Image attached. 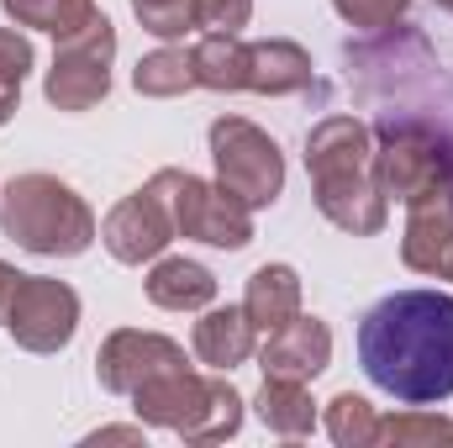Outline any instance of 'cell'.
Wrapping results in <instances>:
<instances>
[{"label": "cell", "mask_w": 453, "mask_h": 448, "mask_svg": "<svg viewBox=\"0 0 453 448\" xmlns=\"http://www.w3.org/2000/svg\"><path fill=\"white\" fill-rule=\"evenodd\" d=\"M111 58H116V27L106 16H96L90 27H80L74 37H58L53 69H48V101L58 112H90L106 101L111 90Z\"/></svg>", "instance_id": "obj_8"}, {"label": "cell", "mask_w": 453, "mask_h": 448, "mask_svg": "<svg viewBox=\"0 0 453 448\" xmlns=\"http://www.w3.org/2000/svg\"><path fill=\"white\" fill-rule=\"evenodd\" d=\"M132 11H137V21H142L153 37H164V42H174V37H185V32L201 27L196 0H132Z\"/></svg>", "instance_id": "obj_24"}, {"label": "cell", "mask_w": 453, "mask_h": 448, "mask_svg": "<svg viewBox=\"0 0 453 448\" xmlns=\"http://www.w3.org/2000/svg\"><path fill=\"white\" fill-rule=\"evenodd\" d=\"M132 85H137L142 96H158V101L185 96V90L196 85V58H190L185 48H158V53H148V58L137 64Z\"/></svg>", "instance_id": "obj_21"}, {"label": "cell", "mask_w": 453, "mask_h": 448, "mask_svg": "<svg viewBox=\"0 0 453 448\" xmlns=\"http://www.w3.org/2000/svg\"><path fill=\"white\" fill-rule=\"evenodd\" d=\"M364 375L406 401L433 406L453 396V296L443 290H395L358 322Z\"/></svg>", "instance_id": "obj_1"}, {"label": "cell", "mask_w": 453, "mask_h": 448, "mask_svg": "<svg viewBox=\"0 0 453 448\" xmlns=\"http://www.w3.org/2000/svg\"><path fill=\"white\" fill-rule=\"evenodd\" d=\"M374 185L385 201H406V206L453 190V143L443 137V127L422 116H385L374 148Z\"/></svg>", "instance_id": "obj_5"}, {"label": "cell", "mask_w": 453, "mask_h": 448, "mask_svg": "<svg viewBox=\"0 0 453 448\" xmlns=\"http://www.w3.org/2000/svg\"><path fill=\"white\" fill-rule=\"evenodd\" d=\"M132 406H137V417H148V422H158L180 438H201V444L206 438H232L237 422H242V396L226 380L196 375L190 364L164 369L148 385H137Z\"/></svg>", "instance_id": "obj_4"}, {"label": "cell", "mask_w": 453, "mask_h": 448, "mask_svg": "<svg viewBox=\"0 0 453 448\" xmlns=\"http://www.w3.org/2000/svg\"><path fill=\"white\" fill-rule=\"evenodd\" d=\"M211 158H217V185L232 190L248 212L274 206L285 190V158L269 132H258L242 116H217L211 121Z\"/></svg>", "instance_id": "obj_6"}, {"label": "cell", "mask_w": 453, "mask_h": 448, "mask_svg": "<svg viewBox=\"0 0 453 448\" xmlns=\"http://www.w3.org/2000/svg\"><path fill=\"white\" fill-rule=\"evenodd\" d=\"M327 433H333V444H374V433H380V417H374V412H369V401H364V396H353V390H348V396H338V401H333V406H327Z\"/></svg>", "instance_id": "obj_23"}, {"label": "cell", "mask_w": 453, "mask_h": 448, "mask_svg": "<svg viewBox=\"0 0 453 448\" xmlns=\"http://www.w3.org/2000/svg\"><path fill=\"white\" fill-rule=\"evenodd\" d=\"M190 58H196V85L206 90H242L248 80V42L237 32H206L190 48Z\"/></svg>", "instance_id": "obj_18"}, {"label": "cell", "mask_w": 453, "mask_h": 448, "mask_svg": "<svg viewBox=\"0 0 453 448\" xmlns=\"http://www.w3.org/2000/svg\"><path fill=\"white\" fill-rule=\"evenodd\" d=\"M242 312H248V322H253L258 333H274V328H285L290 317H301V280H296V269H290V264H264V269H253L248 296H242Z\"/></svg>", "instance_id": "obj_16"}, {"label": "cell", "mask_w": 453, "mask_h": 448, "mask_svg": "<svg viewBox=\"0 0 453 448\" xmlns=\"http://www.w3.org/2000/svg\"><path fill=\"white\" fill-rule=\"evenodd\" d=\"M153 185L169 201L174 232H185L196 243H211V248H248L253 243V212L232 190L206 185V180H196L185 169H158Z\"/></svg>", "instance_id": "obj_7"}, {"label": "cell", "mask_w": 453, "mask_h": 448, "mask_svg": "<svg viewBox=\"0 0 453 448\" xmlns=\"http://www.w3.org/2000/svg\"><path fill=\"white\" fill-rule=\"evenodd\" d=\"M264 375L269 380H317L322 369H327V359H333V333H327V322H317V317H290L285 328H274L269 343H264Z\"/></svg>", "instance_id": "obj_12"}, {"label": "cell", "mask_w": 453, "mask_h": 448, "mask_svg": "<svg viewBox=\"0 0 453 448\" xmlns=\"http://www.w3.org/2000/svg\"><path fill=\"white\" fill-rule=\"evenodd\" d=\"M5 328L32 353H58L74 337V328H80V296L64 280L21 274V285L11 296V312H5Z\"/></svg>", "instance_id": "obj_9"}, {"label": "cell", "mask_w": 453, "mask_h": 448, "mask_svg": "<svg viewBox=\"0 0 453 448\" xmlns=\"http://www.w3.org/2000/svg\"><path fill=\"white\" fill-rule=\"evenodd\" d=\"M0 5L16 27H42L53 37H74L80 27H90L101 16L96 0H0Z\"/></svg>", "instance_id": "obj_20"}, {"label": "cell", "mask_w": 453, "mask_h": 448, "mask_svg": "<svg viewBox=\"0 0 453 448\" xmlns=\"http://www.w3.org/2000/svg\"><path fill=\"white\" fill-rule=\"evenodd\" d=\"M253 333H258V328L248 322L242 306L206 312V317L196 322V359L211 364V369H232V364H242V359L253 353Z\"/></svg>", "instance_id": "obj_17"}, {"label": "cell", "mask_w": 453, "mask_h": 448, "mask_svg": "<svg viewBox=\"0 0 453 448\" xmlns=\"http://www.w3.org/2000/svg\"><path fill=\"white\" fill-rule=\"evenodd\" d=\"M438 5H443V11H453V0H438Z\"/></svg>", "instance_id": "obj_29"}, {"label": "cell", "mask_w": 453, "mask_h": 448, "mask_svg": "<svg viewBox=\"0 0 453 448\" xmlns=\"http://www.w3.org/2000/svg\"><path fill=\"white\" fill-rule=\"evenodd\" d=\"M174 237V217H169V201L158 196V185L148 180V190L127 196L121 206H111V217L101 222V243L111 248V259L121 264H142V259H158Z\"/></svg>", "instance_id": "obj_10"}, {"label": "cell", "mask_w": 453, "mask_h": 448, "mask_svg": "<svg viewBox=\"0 0 453 448\" xmlns=\"http://www.w3.org/2000/svg\"><path fill=\"white\" fill-rule=\"evenodd\" d=\"M27 69H32V42L16 27H0V127L16 112V96H21Z\"/></svg>", "instance_id": "obj_22"}, {"label": "cell", "mask_w": 453, "mask_h": 448, "mask_svg": "<svg viewBox=\"0 0 453 448\" xmlns=\"http://www.w3.org/2000/svg\"><path fill=\"white\" fill-rule=\"evenodd\" d=\"M196 16L206 32H242L253 16V0H196Z\"/></svg>", "instance_id": "obj_26"}, {"label": "cell", "mask_w": 453, "mask_h": 448, "mask_svg": "<svg viewBox=\"0 0 453 448\" xmlns=\"http://www.w3.org/2000/svg\"><path fill=\"white\" fill-rule=\"evenodd\" d=\"M0 227H5V237H16V248L48 253V259H74L96 243L90 206L53 174L11 180L0 196Z\"/></svg>", "instance_id": "obj_3"}, {"label": "cell", "mask_w": 453, "mask_h": 448, "mask_svg": "<svg viewBox=\"0 0 453 448\" xmlns=\"http://www.w3.org/2000/svg\"><path fill=\"white\" fill-rule=\"evenodd\" d=\"M401 259L422 274L453 280V190H438L411 206V222L401 237Z\"/></svg>", "instance_id": "obj_13"}, {"label": "cell", "mask_w": 453, "mask_h": 448, "mask_svg": "<svg viewBox=\"0 0 453 448\" xmlns=\"http://www.w3.org/2000/svg\"><path fill=\"white\" fill-rule=\"evenodd\" d=\"M306 174L317 185L322 217L353 237H369L385 227L390 201L374 185V143L369 127L353 116H327L306 132Z\"/></svg>", "instance_id": "obj_2"}, {"label": "cell", "mask_w": 453, "mask_h": 448, "mask_svg": "<svg viewBox=\"0 0 453 448\" xmlns=\"http://www.w3.org/2000/svg\"><path fill=\"white\" fill-rule=\"evenodd\" d=\"M148 301L164 312H201L217 301V274L196 259H158L148 274Z\"/></svg>", "instance_id": "obj_15"}, {"label": "cell", "mask_w": 453, "mask_h": 448, "mask_svg": "<svg viewBox=\"0 0 453 448\" xmlns=\"http://www.w3.org/2000/svg\"><path fill=\"white\" fill-rule=\"evenodd\" d=\"M185 364V348L174 343V337H158V333H111L106 337V348H101V359H96V375H101V385L116 390V396H132L137 385H148L153 375H164V369H180Z\"/></svg>", "instance_id": "obj_11"}, {"label": "cell", "mask_w": 453, "mask_h": 448, "mask_svg": "<svg viewBox=\"0 0 453 448\" xmlns=\"http://www.w3.org/2000/svg\"><path fill=\"white\" fill-rule=\"evenodd\" d=\"M16 285H21V274H16L11 264H0V322H5V312H11V296H16Z\"/></svg>", "instance_id": "obj_28"}, {"label": "cell", "mask_w": 453, "mask_h": 448, "mask_svg": "<svg viewBox=\"0 0 453 448\" xmlns=\"http://www.w3.org/2000/svg\"><path fill=\"white\" fill-rule=\"evenodd\" d=\"M258 417H264L274 433H285V438H301V433H311V422H317L306 385H301V380H269V375H264V390H258Z\"/></svg>", "instance_id": "obj_19"}, {"label": "cell", "mask_w": 453, "mask_h": 448, "mask_svg": "<svg viewBox=\"0 0 453 448\" xmlns=\"http://www.w3.org/2000/svg\"><path fill=\"white\" fill-rule=\"evenodd\" d=\"M306 85H311V58H306V48H296V42H285V37L248 42V80H242V90L290 96V90H306Z\"/></svg>", "instance_id": "obj_14"}, {"label": "cell", "mask_w": 453, "mask_h": 448, "mask_svg": "<svg viewBox=\"0 0 453 448\" xmlns=\"http://www.w3.org/2000/svg\"><path fill=\"white\" fill-rule=\"evenodd\" d=\"M333 5L348 27H364V32H385L406 16V0H333Z\"/></svg>", "instance_id": "obj_25"}, {"label": "cell", "mask_w": 453, "mask_h": 448, "mask_svg": "<svg viewBox=\"0 0 453 448\" xmlns=\"http://www.w3.org/2000/svg\"><path fill=\"white\" fill-rule=\"evenodd\" d=\"M453 438V422H443V417H390V422H380V433L374 438Z\"/></svg>", "instance_id": "obj_27"}]
</instances>
